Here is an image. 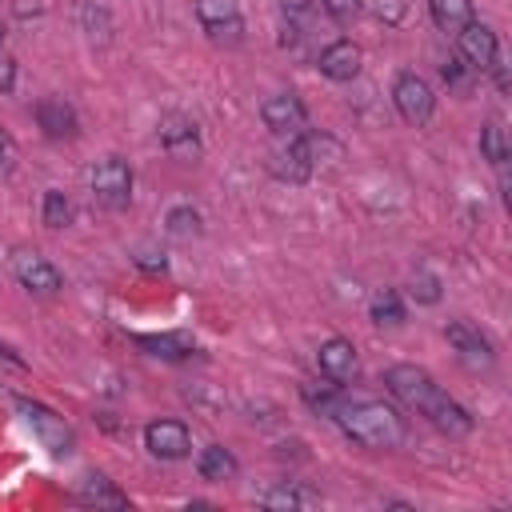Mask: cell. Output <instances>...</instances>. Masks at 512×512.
Wrapping results in <instances>:
<instances>
[{
    "instance_id": "1",
    "label": "cell",
    "mask_w": 512,
    "mask_h": 512,
    "mask_svg": "<svg viewBox=\"0 0 512 512\" xmlns=\"http://www.w3.org/2000/svg\"><path fill=\"white\" fill-rule=\"evenodd\" d=\"M384 384H388V392H392L400 404H408V408H416L420 416H428L440 432H448V436H468V432H472L468 408H460L424 368H416V364H392V368L384 372Z\"/></svg>"
},
{
    "instance_id": "2",
    "label": "cell",
    "mask_w": 512,
    "mask_h": 512,
    "mask_svg": "<svg viewBox=\"0 0 512 512\" xmlns=\"http://www.w3.org/2000/svg\"><path fill=\"white\" fill-rule=\"evenodd\" d=\"M332 420L340 424V432L352 444L372 448V452L396 448L404 440V416L396 408H388L384 400H344Z\"/></svg>"
},
{
    "instance_id": "3",
    "label": "cell",
    "mask_w": 512,
    "mask_h": 512,
    "mask_svg": "<svg viewBox=\"0 0 512 512\" xmlns=\"http://www.w3.org/2000/svg\"><path fill=\"white\" fill-rule=\"evenodd\" d=\"M324 144H328V136H316V132H296V136H288V148H280V152L272 156V172H276L280 180H288V184H304V180L312 176L316 156H320Z\"/></svg>"
},
{
    "instance_id": "4",
    "label": "cell",
    "mask_w": 512,
    "mask_h": 512,
    "mask_svg": "<svg viewBox=\"0 0 512 512\" xmlns=\"http://www.w3.org/2000/svg\"><path fill=\"white\" fill-rule=\"evenodd\" d=\"M88 184H92V196H96L100 208L120 212V208H128V200H132V168H128L120 156H104V160L92 168Z\"/></svg>"
},
{
    "instance_id": "5",
    "label": "cell",
    "mask_w": 512,
    "mask_h": 512,
    "mask_svg": "<svg viewBox=\"0 0 512 512\" xmlns=\"http://www.w3.org/2000/svg\"><path fill=\"white\" fill-rule=\"evenodd\" d=\"M16 408H20V416L28 420V428L36 432V440H40L52 456H68V452H72L76 436H72V428L64 424V416H56V412L44 408L40 400H24V396H16Z\"/></svg>"
},
{
    "instance_id": "6",
    "label": "cell",
    "mask_w": 512,
    "mask_h": 512,
    "mask_svg": "<svg viewBox=\"0 0 512 512\" xmlns=\"http://www.w3.org/2000/svg\"><path fill=\"white\" fill-rule=\"evenodd\" d=\"M392 100H396V112H400L408 124H416V128L428 124L432 112H436V96H432L428 80L416 76V72H400V76H396V84H392Z\"/></svg>"
},
{
    "instance_id": "7",
    "label": "cell",
    "mask_w": 512,
    "mask_h": 512,
    "mask_svg": "<svg viewBox=\"0 0 512 512\" xmlns=\"http://www.w3.org/2000/svg\"><path fill=\"white\" fill-rule=\"evenodd\" d=\"M444 336H448V344L456 348V356H460V364H464V368L484 372V368H492V364H496V348H492V340H488L476 324H468V320H448Z\"/></svg>"
},
{
    "instance_id": "8",
    "label": "cell",
    "mask_w": 512,
    "mask_h": 512,
    "mask_svg": "<svg viewBox=\"0 0 512 512\" xmlns=\"http://www.w3.org/2000/svg\"><path fill=\"white\" fill-rule=\"evenodd\" d=\"M156 132H160V144H164V152H168L172 160H184V164L200 160L204 144H200V128H196L192 116H184V112H164Z\"/></svg>"
},
{
    "instance_id": "9",
    "label": "cell",
    "mask_w": 512,
    "mask_h": 512,
    "mask_svg": "<svg viewBox=\"0 0 512 512\" xmlns=\"http://www.w3.org/2000/svg\"><path fill=\"white\" fill-rule=\"evenodd\" d=\"M12 276H16V280H20L28 292H36V296H56V292L64 288L60 268H56L48 256L28 252V248L12 252Z\"/></svg>"
},
{
    "instance_id": "10",
    "label": "cell",
    "mask_w": 512,
    "mask_h": 512,
    "mask_svg": "<svg viewBox=\"0 0 512 512\" xmlns=\"http://www.w3.org/2000/svg\"><path fill=\"white\" fill-rule=\"evenodd\" d=\"M144 448L160 460H184L192 452V432L180 420H152L144 428Z\"/></svg>"
},
{
    "instance_id": "11",
    "label": "cell",
    "mask_w": 512,
    "mask_h": 512,
    "mask_svg": "<svg viewBox=\"0 0 512 512\" xmlns=\"http://www.w3.org/2000/svg\"><path fill=\"white\" fill-rule=\"evenodd\" d=\"M456 52L476 68V72H488L496 60H500V40H496V32L488 28V24H468V28H460L456 32Z\"/></svg>"
},
{
    "instance_id": "12",
    "label": "cell",
    "mask_w": 512,
    "mask_h": 512,
    "mask_svg": "<svg viewBox=\"0 0 512 512\" xmlns=\"http://www.w3.org/2000/svg\"><path fill=\"white\" fill-rule=\"evenodd\" d=\"M260 120H264V128L276 132V136H296V132H304L308 112H304V104H300L292 92H276V96H268V100L260 104Z\"/></svg>"
},
{
    "instance_id": "13",
    "label": "cell",
    "mask_w": 512,
    "mask_h": 512,
    "mask_svg": "<svg viewBox=\"0 0 512 512\" xmlns=\"http://www.w3.org/2000/svg\"><path fill=\"white\" fill-rule=\"evenodd\" d=\"M316 364H320V372H324L328 380H336V384H352V380L360 376L356 348H352V340H344V336H328V340L316 348Z\"/></svg>"
},
{
    "instance_id": "14",
    "label": "cell",
    "mask_w": 512,
    "mask_h": 512,
    "mask_svg": "<svg viewBox=\"0 0 512 512\" xmlns=\"http://www.w3.org/2000/svg\"><path fill=\"white\" fill-rule=\"evenodd\" d=\"M196 20L212 40H240V8L236 0H196Z\"/></svg>"
},
{
    "instance_id": "15",
    "label": "cell",
    "mask_w": 512,
    "mask_h": 512,
    "mask_svg": "<svg viewBox=\"0 0 512 512\" xmlns=\"http://www.w3.org/2000/svg\"><path fill=\"white\" fill-rule=\"evenodd\" d=\"M36 124L48 140H68V136H76L80 120H76V108L64 96H44V100H36Z\"/></svg>"
},
{
    "instance_id": "16",
    "label": "cell",
    "mask_w": 512,
    "mask_h": 512,
    "mask_svg": "<svg viewBox=\"0 0 512 512\" xmlns=\"http://www.w3.org/2000/svg\"><path fill=\"white\" fill-rule=\"evenodd\" d=\"M360 48L352 44V40H332L320 56H316V64H320V72L328 76V80H352V76H360Z\"/></svg>"
},
{
    "instance_id": "17",
    "label": "cell",
    "mask_w": 512,
    "mask_h": 512,
    "mask_svg": "<svg viewBox=\"0 0 512 512\" xmlns=\"http://www.w3.org/2000/svg\"><path fill=\"white\" fill-rule=\"evenodd\" d=\"M140 348H148V356H160V360H188L196 352L192 336L188 332H160V336H136Z\"/></svg>"
},
{
    "instance_id": "18",
    "label": "cell",
    "mask_w": 512,
    "mask_h": 512,
    "mask_svg": "<svg viewBox=\"0 0 512 512\" xmlns=\"http://www.w3.org/2000/svg\"><path fill=\"white\" fill-rule=\"evenodd\" d=\"M236 456L224 448V444H208L200 456H196V472L204 476V480H212V484H224V480H232L236 476Z\"/></svg>"
},
{
    "instance_id": "19",
    "label": "cell",
    "mask_w": 512,
    "mask_h": 512,
    "mask_svg": "<svg viewBox=\"0 0 512 512\" xmlns=\"http://www.w3.org/2000/svg\"><path fill=\"white\" fill-rule=\"evenodd\" d=\"M428 12H432V24L440 32H460L476 20L472 0H428Z\"/></svg>"
},
{
    "instance_id": "20",
    "label": "cell",
    "mask_w": 512,
    "mask_h": 512,
    "mask_svg": "<svg viewBox=\"0 0 512 512\" xmlns=\"http://www.w3.org/2000/svg\"><path fill=\"white\" fill-rule=\"evenodd\" d=\"M300 396H304V404H308L312 412H320V416H336V408L348 400V396H344V384H336V380H328V384H304Z\"/></svg>"
},
{
    "instance_id": "21",
    "label": "cell",
    "mask_w": 512,
    "mask_h": 512,
    "mask_svg": "<svg viewBox=\"0 0 512 512\" xmlns=\"http://www.w3.org/2000/svg\"><path fill=\"white\" fill-rule=\"evenodd\" d=\"M260 504L264 508H312V504H320V496L300 484H276V488L260 492Z\"/></svg>"
},
{
    "instance_id": "22",
    "label": "cell",
    "mask_w": 512,
    "mask_h": 512,
    "mask_svg": "<svg viewBox=\"0 0 512 512\" xmlns=\"http://www.w3.org/2000/svg\"><path fill=\"white\" fill-rule=\"evenodd\" d=\"M280 12H284V44H296L304 36V28H312L316 4L312 0H280Z\"/></svg>"
},
{
    "instance_id": "23",
    "label": "cell",
    "mask_w": 512,
    "mask_h": 512,
    "mask_svg": "<svg viewBox=\"0 0 512 512\" xmlns=\"http://www.w3.org/2000/svg\"><path fill=\"white\" fill-rule=\"evenodd\" d=\"M164 232L172 240H196L200 236V212L192 204H176L168 216H164Z\"/></svg>"
},
{
    "instance_id": "24",
    "label": "cell",
    "mask_w": 512,
    "mask_h": 512,
    "mask_svg": "<svg viewBox=\"0 0 512 512\" xmlns=\"http://www.w3.org/2000/svg\"><path fill=\"white\" fill-rule=\"evenodd\" d=\"M440 76H444V84H448L452 92H460V96H468V92L476 88V76H480V72H476V68H472V64H468V60H464V56L456 52V56H448V60H444V68H440Z\"/></svg>"
},
{
    "instance_id": "25",
    "label": "cell",
    "mask_w": 512,
    "mask_h": 512,
    "mask_svg": "<svg viewBox=\"0 0 512 512\" xmlns=\"http://www.w3.org/2000/svg\"><path fill=\"white\" fill-rule=\"evenodd\" d=\"M480 156H484L492 168H504V164H508V136H504V128H500L496 120H488V124L480 128Z\"/></svg>"
},
{
    "instance_id": "26",
    "label": "cell",
    "mask_w": 512,
    "mask_h": 512,
    "mask_svg": "<svg viewBox=\"0 0 512 512\" xmlns=\"http://www.w3.org/2000/svg\"><path fill=\"white\" fill-rule=\"evenodd\" d=\"M372 320L376 324H404V304H400L396 288H384L372 296Z\"/></svg>"
},
{
    "instance_id": "27",
    "label": "cell",
    "mask_w": 512,
    "mask_h": 512,
    "mask_svg": "<svg viewBox=\"0 0 512 512\" xmlns=\"http://www.w3.org/2000/svg\"><path fill=\"white\" fill-rule=\"evenodd\" d=\"M80 500H84V504H108V508H124V504H128V496H124V492H116V488H108V480H104V476H88V480H84Z\"/></svg>"
},
{
    "instance_id": "28",
    "label": "cell",
    "mask_w": 512,
    "mask_h": 512,
    "mask_svg": "<svg viewBox=\"0 0 512 512\" xmlns=\"http://www.w3.org/2000/svg\"><path fill=\"white\" fill-rule=\"evenodd\" d=\"M44 224H48V228L72 224V200H68L60 188H48V192H44Z\"/></svg>"
},
{
    "instance_id": "29",
    "label": "cell",
    "mask_w": 512,
    "mask_h": 512,
    "mask_svg": "<svg viewBox=\"0 0 512 512\" xmlns=\"http://www.w3.org/2000/svg\"><path fill=\"white\" fill-rule=\"evenodd\" d=\"M412 296H416V304H436V300H440V280H436L432 272H416Z\"/></svg>"
},
{
    "instance_id": "30",
    "label": "cell",
    "mask_w": 512,
    "mask_h": 512,
    "mask_svg": "<svg viewBox=\"0 0 512 512\" xmlns=\"http://www.w3.org/2000/svg\"><path fill=\"white\" fill-rule=\"evenodd\" d=\"M320 8L332 16V20H340V24H348L352 16H360V8H364V0H320Z\"/></svg>"
},
{
    "instance_id": "31",
    "label": "cell",
    "mask_w": 512,
    "mask_h": 512,
    "mask_svg": "<svg viewBox=\"0 0 512 512\" xmlns=\"http://www.w3.org/2000/svg\"><path fill=\"white\" fill-rule=\"evenodd\" d=\"M80 20H84V28L96 36V28H100V36H108V12L100 8V4H84L80 8Z\"/></svg>"
},
{
    "instance_id": "32",
    "label": "cell",
    "mask_w": 512,
    "mask_h": 512,
    "mask_svg": "<svg viewBox=\"0 0 512 512\" xmlns=\"http://www.w3.org/2000/svg\"><path fill=\"white\" fill-rule=\"evenodd\" d=\"M376 16L388 20V24H396L404 16V0H376Z\"/></svg>"
},
{
    "instance_id": "33",
    "label": "cell",
    "mask_w": 512,
    "mask_h": 512,
    "mask_svg": "<svg viewBox=\"0 0 512 512\" xmlns=\"http://www.w3.org/2000/svg\"><path fill=\"white\" fill-rule=\"evenodd\" d=\"M132 260H136V268H144V272H164V268H168V260L156 256V252H136Z\"/></svg>"
},
{
    "instance_id": "34",
    "label": "cell",
    "mask_w": 512,
    "mask_h": 512,
    "mask_svg": "<svg viewBox=\"0 0 512 512\" xmlns=\"http://www.w3.org/2000/svg\"><path fill=\"white\" fill-rule=\"evenodd\" d=\"M12 84H16V64L0 56V92H12Z\"/></svg>"
},
{
    "instance_id": "35",
    "label": "cell",
    "mask_w": 512,
    "mask_h": 512,
    "mask_svg": "<svg viewBox=\"0 0 512 512\" xmlns=\"http://www.w3.org/2000/svg\"><path fill=\"white\" fill-rule=\"evenodd\" d=\"M488 72H492V80H496V88H500V96H508V88H512V80H508V68H504L500 60H496V64H492Z\"/></svg>"
},
{
    "instance_id": "36",
    "label": "cell",
    "mask_w": 512,
    "mask_h": 512,
    "mask_svg": "<svg viewBox=\"0 0 512 512\" xmlns=\"http://www.w3.org/2000/svg\"><path fill=\"white\" fill-rule=\"evenodd\" d=\"M0 356H4L8 364H16V368H28V364H24V356H16V348H8V344H0Z\"/></svg>"
},
{
    "instance_id": "37",
    "label": "cell",
    "mask_w": 512,
    "mask_h": 512,
    "mask_svg": "<svg viewBox=\"0 0 512 512\" xmlns=\"http://www.w3.org/2000/svg\"><path fill=\"white\" fill-rule=\"evenodd\" d=\"M8 156V140H4V132H0V160Z\"/></svg>"
},
{
    "instance_id": "38",
    "label": "cell",
    "mask_w": 512,
    "mask_h": 512,
    "mask_svg": "<svg viewBox=\"0 0 512 512\" xmlns=\"http://www.w3.org/2000/svg\"><path fill=\"white\" fill-rule=\"evenodd\" d=\"M0 44H4V24H0Z\"/></svg>"
}]
</instances>
